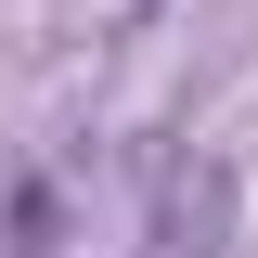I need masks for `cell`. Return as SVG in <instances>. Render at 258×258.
<instances>
[{"label": "cell", "instance_id": "obj_1", "mask_svg": "<svg viewBox=\"0 0 258 258\" xmlns=\"http://www.w3.org/2000/svg\"><path fill=\"white\" fill-rule=\"evenodd\" d=\"M142 13H155V0H142Z\"/></svg>", "mask_w": 258, "mask_h": 258}]
</instances>
